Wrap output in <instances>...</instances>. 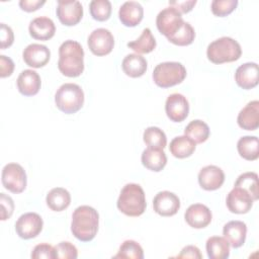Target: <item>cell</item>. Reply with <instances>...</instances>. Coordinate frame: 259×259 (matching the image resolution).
Returning a JSON list of instances; mask_svg holds the SVG:
<instances>
[{"mask_svg": "<svg viewBox=\"0 0 259 259\" xmlns=\"http://www.w3.org/2000/svg\"><path fill=\"white\" fill-rule=\"evenodd\" d=\"M99 214L89 205L78 206L72 214L71 232L76 239L82 242L93 240L97 234Z\"/></svg>", "mask_w": 259, "mask_h": 259, "instance_id": "6da1fadb", "label": "cell"}, {"mask_svg": "<svg viewBox=\"0 0 259 259\" xmlns=\"http://www.w3.org/2000/svg\"><path fill=\"white\" fill-rule=\"evenodd\" d=\"M59 71L67 77H78L84 71V51L72 39L65 40L59 48Z\"/></svg>", "mask_w": 259, "mask_h": 259, "instance_id": "7a4b0ae2", "label": "cell"}, {"mask_svg": "<svg viewBox=\"0 0 259 259\" xmlns=\"http://www.w3.org/2000/svg\"><path fill=\"white\" fill-rule=\"evenodd\" d=\"M117 208L128 217H139L146 210V196L144 189L137 183H127L121 189L117 202Z\"/></svg>", "mask_w": 259, "mask_h": 259, "instance_id": "3957f363", "label": "cell"}, {"mask_svg": "<svg viewBox=\"0 0 259 259\" xmlns=\"http://www.w3.org/2000/svg\"><path fill=\"white\" fill-rule=\"evenodd\" d=\"M242 49L240 44L232 37H220L207 46V59L213 64L230 63L240 59Z\"/></svg>", "mask_w": 259, "mask_h": 259, "instance_id": "277c9868", "label": "cell"}, {"mask_svg": "<svg viewBox=\"0 0 259 259\" xmlns=\"http://www.w3.org/2000/svg\"><path fill=\"white\" fill-rule=\"evenodd\" d=\"M55 103L64 113H75L80 110L84 104V92L77 84L65 83L57 90Z\"/></svg>", "mask_w": 259, "mask_h": 259, "instance_id": "5b68a950", "label": "cell"}, {"mask_svg": "<svg viewBox=\"0 0 259 259\" xmlns=\"http://www.w3.org/2000/svg\"><path fill=\"white\" fill-rule=\"evenodd\" d=\"M152 77L157 86L169 88L181 83L185 79L186 69L178 62H164L155 67Z\"/></svg>", "mask_w": 259, "mask_h": 259, "instance_id": "8992f818", "label": "cell"}, {"mask_svg": "<svg viewBox=\"0 0 259 259\" xmlns=\"http://www.w3.org/2000/svg\"><path fill=\"white\" fill-rule=\"evenodd\" d=\"M1 180L5 189L12 193L22 192L27 184L26 173L17 163H8L3 167Z\"/></svg>", "mask_w": 259, "mask_h": 259, "instance_id": "52a82bcc", "label": "cell"}, {"mask_svg": "<svg viewBox=\"0 0 259 259\" xmlns=\"http://www.w3.org/2000/svg\"><path fill=\"white\" fill-rule=\"evenodd\" d=\"M184 20L181 13L174 7H166L161 10L156 18V25L158 30L167 38L174 35L183 25Z\"/></svg>", "mask_w": 259, "mask_h": 259, "instance_id": "ba28073f", "label": "cell"}, {"mask_svg": "<svg viewBox=\"0 0 259 259\" xmlns=\"http://www.w3.org/2000/svg\"><path fill=\"white\" fill-rule=\"evenodd\" d=\"M44 222L36 212H26L21 214L15 223L16 234L24 240L35 238L42 230Z\"/></svg>", "mask_w": 259, "mask_h": 259, "instance_id": "9c48e42d", "label": "cell"}, {"mask_svg": "<svg viewBox=\"0 0 259 259\" xmlns=\"http://www.w3.org/2000/svg\"><path fill=\"white\" fill-rule=\"evenodd\" d=\"M89 50L95 56L108 55L114 46V37L106 28H96L88 36Z\"/></svg>", "mask_w": 259, "mask_h": 259, "instance_id": "30bf717a", "label": "cell"}, {"mask_svg": "<svg viewBox=\"0 0 259 259\" xmlns=\"http://www.w3.org/2000/svg\"><path fill=\"white\" fill-rule=\"evenodd\" d=\"M57 16L67 26L76 25L83 16V6L77 0H58Z\"/></svg>", "mask_w": 259, "mask_h": 259, "instance_id": "8fae6325", "label": "cell"}, {"mask_svg": "<svg viewBox=\"0 0 259 259\" xmlns=\"http://www.w3.org/2000/svg\"><path fill=\"white\" fill-rule=\"evenodd\" d=\"M165 111L170 120L181 122L187 117L189 112L188 100L180 93L170 94L166 99Z\"/></svg>", "mask_w": 259, "mask_h": 259, "instance_id": "7c38bea8", "label": "cell"}, {"mask_svg": "<svg viewBox=\"0 0 259 259\" xmlns=\"http://www.w3.org/2000/svg\"><path fill=\"white\" fill-rule=\"evenodd\" d=\"M153 207L162 217H172L180 208V199L173 192L167 190L160 191L153 199Z\"/></svg>", "mask_w": 259, "mask_h": 259, "instance_id": "4fadbf2b", "label": "cell"}, {"mask_svg": "<svg viewBox=\"0 0 259 259\" xmlns=\"http://www.w3.org/2000/svg\"><path fill=\"white\" fill-rule=\"evenodd\" d=\"M253 198L244 189L234 186L229 192L226 203L229 210L233 213H247L253 206Z\"/></svg>", "mask_w": 259, "mask_h": 259, "instance_id": "5bb4252c", "label": "cell"}, {"mask_svg": "<svg viewBox=\"0 0 259 259\" xmlns=\"http://www.w3.org/2000/svg\"><path fill=\"white\" fill-rule=\"evenodd\" d=\"M184 219L191 228L202 229L210 224L212 214L206 205L202 203H194L186 209Z\"/></svg>", "mask_w": 259, "mask_h": 259, "instance_id": "9a60e30c", "label": "cell"}, {"mask_svg": "<svg viewBox=\"0 0 259 259\" xmlns=\"http://www.w3.org/2000/svg\"><path fill=\"white\" fill-rule=\"evenodd\" d=\"M22 57L27 66L41 68L49 63L51 52L45 45L30 44L24 49Z\"/></svg>", "mask_w": 259, "mask_h": 259, "instance_id": "2e32d148", "label": "cell"}, {"mask_svg": "<svg viewBox=\"0 0 259 259\" xmlns=\"http://www.w3.org/2000/svg\"><path fill=\"white\" fill-rule=\"evenodd\" d=\"M198 183L204 190H217L225 181L224 171L214 165L203 167L198 173Z\"/></svg>", "mask_w": 259, "mask_h": 259, "instance_id": "e0dca14e", "label": "cell"}, {"mask_svg": "<svg viewBox=\"0 0 259 259\" xmlns=\"http://www.w3.org/2000/svg\"><path fill=\"white\" fill-rule=\"evenodd\" d=\"M235 81L243 89L249 90L257 86L259 81V68L254 62H248L240 67L235 72Z\"/></svg>", "mask_w": 259, "mask_h": 259, "instance_id": "ac0fdd59", "label": "cell"}, {"mask_svg": "<svg viewBox=\"0 0 259 259\" xmlns=\"http://www.w3.org/2000/svg\"><path fill=\"white\" fill-rule=\"evenodd\" d=\"M17 89L24 96H33L38 93L41 85L37 72L27 69L23 70L17 78Z\"/></svg>", "mask_w": 259, "mask_h": 259, "instance_id": "d6986e66", "label": "cell"}, {"mask_svg": "<svg viewBox=\"0 0 259 259\" xmlns=\"http://www.w3.org/2000/svg\"><path fill=\"white\" fill-rule=\"evenodd\" d=\"M144 8L137 1L124 2L118 11V17L121 23L128 27L137 26L143 19Z\"/></svg>", "mask_w": 259, "mask_h": 259, "instance_id": "ffe728a7", "label": "cell"}, {"mask_svg": "<svg viewBox=\"0 0 259 259\" xmlns=\"http://www.w3.org/2000/svg\"><path fill=\"white\" fill-rule=\"evenodd\" d=\"M237 122L240 127L246 131H255L259 126V101L253 100L241 109Z\"/></svg>", "mask_w": 259, "mask_h": 259, "instance_id": "44dd1931", "label": "cell"}, {"mask_svg": "<svg viewBox=\"0 0 259 259\" xmlns=\"http://www.w3.org/2000/svg\"><path fill=\"white\" fill-rule=\"evenodd\" d=\"M29 34L39 40H48L55 35L56 26L54 21L46 16H39L32 19L28 26Z\"/></svg>", "mask_w": 259, "mask_h": 259, "instance_id": "7402d4cb", "label": "cell"}, {"mask_svg": "<svg viewBox=\"0 0 259 259\" xmlns=\"http://www.w3.org/2000/svg\"><path fill=\"white\" fill-rule=\"evenodd\" d=\"M223 235L233 248H240L246 240L247 226L241 221H231L224 226Z\"/></svg>", "mask_w": 259, "mask_h": 259, "instance_id": "603a6c76", "label": "cell"}, {"mask_svg": "<svg viewBox=\"0 0 259 259\" xmlns=\"http://www.w3.org/2000/svg\"><path fill=\"white\" fill-rule=\"evenodd\" d=\"M142 164L149 170L159 172L167 164V157L163 149L148 147L142 153Z\"/></svg>", "mask_w": 259, "mask_h": 259, "instance_id": "cb8c5ba5", "label": "cell"}, {"mask_svg": "<svg viewBox=\"0 0 259 259\" xmlns=\"http://www.w3.org/2000/svg\"><path fill=\"white\" fill-rule=\"evenodd\" d=\"M147 60L139 54H130L124 57L121 63V68L125 75L132 78L143 76L147 71Z\"/></svg>", "mask_w": 259, "mask_h": 259, "instance_id": "d4e9b609", "label": "cell"}, {"mask_svg": "<svg viewBox=\"0 0 259 259\" xmlns=\"http://www.w3.org/2000/svg\"><path fill=\"white\" fill-rule=\"evenodd\" d=\"M48 206L54 211H62L71 203L69 191L63 187H55L49 191L46 197Z\"/></svg>", "mask_w": 259, "mask_h": 259, "instance_id": "484cf974", "label": "cell"}, {"mask_svg": "<svg viewBox=\"0 0 259 259\" xmlns=\"http://www.w3.org/2000/svg\"><path fill=\"white\" fill-rule=\"evenodd\" d=\"M205 248L209 259H226L230 256V244L225 237L212 236L208 238Z\"/></svg>", "mask_w": 259, "mask_h": 259, "instance_id": "4316f807", "label": "cell"}, {"mask_svg": "<svg viewBox=\"0 0 259 259\" xmlns=\"http://www.w3.org/2000/svg\"><path fill=\"white\" fill-rule=\"evenodd\" d=\"M239 155L248 161L257 160L259 157V140L255 136H245L237 143Z\"/></svg>", "mask_w": 259, "mask_h": 259, "instance_id": "83f0119b", "label": "cell"}, {"mask_svg": "<svg viewBox=\"0 0 259 259\" xmlns=\"http://www.w3.org/2000/svg\"><path fill=\"white\" fill-rule=\"evenodd\" d=\"M196 144L186 136H179L174 138L169 146L171 154L178 158L183 159L191 156L195 151Z\"/></svg>", "mask_w": 259, "mask_h": 259, "instance_id": "f1b7e54d", "label": "cell"}, {"mask_svg": "<svg viewBox=\"0 0 259 259\" xmlns=\"http://www.w3.org/2000/svg\"><path fill=\"white\" fill-rule=\"evenodd\" d=\"M184 134L195 144H201L208 139L209 127L204 121L200 119H194L186 125Z\"/></svg>", "mask_w": 259, "mask_h": 259, "instance_id": "f546056e", "label": "cell"}, {"mask_svg": "<svg viewBox=\"0 0 259 259\" xmlns=\"http://www.w3.org/2000/svg\"><path fill=\"white\" fill-rule=\"evenodd\" d=\"M127 47L135 51L137 54H148L156 48V39L151 32L150 28H145L139 38L134 41L127 42Z\"/></svg>", "mask_w": 259, "mask_h": 259, "instance_id": "4dcf8cb0", "label": "cell"}, {"mask_svg": "<svg viewBox=\"0 0 259 259\" xmlns=\"http://www.w3.org/2000/svg\"><path fill=\"white\" fill-rule=\"evenodd\" d=\"M236 187H240L246 190L253 200H257L259 198V191H258V175L255 172H245L241 174L236 182Z\"/></svg>", "mask_w": 259, "mask_h": 259, "instance_id": "1f68e13d", "label": "cell"}, {"mask_svg": "<svg viewBox=\"0 0 259 259\" xmlns=\"http://www.w3.org/2000/svg\"><path fill=\"white\" fill-rule=\"evenodd\" d=\"M143 140L148 147L164 149L167 145L165 133L157 126H149L144 131Z\"/></svg>", "mask_w": 259, "mask_h": 259, "instance_id": "d6a6232c", "label": "cell"}, {"mask_svg": "<svg viewBox=\"0 0 259 259\" xmlns=\"http://www.w3.org/2000/svg\"><path fill=\"white\" fill-rule=\"evenodd\" d=\"M113 258L143 259L144 251L138 242H136L134 240H126L120 245L117 254L114 255Z\"/></svg>", "mask_w": 259, "mask_h": 259, "instance_id": "836d02e7", "label": "cell"}, {"mask_svg": "<svg viewBox=\"0 0 259 259\" xmlns=\"http://www.w3.org/2000/svg\"><path fill=\"white\" fill-rule=\"evenodd\" d=\"M90 14L97 21H105L111 14V3L108 0H92L89 4Z\"/></svg>", "mask_w": 259, "mask_h": 259, "instance_id": "e575fe53", "label": "cell"}, {"mask_svg": "<svg viewBox=\"0 0 259 259\" xmlns=\"http://www.w3.org/2000/svg\"><path fill=\"white\" fill-rule=\"evenodd\" d=\"M194 37H195L194 28L191 26L190 23L184 21L180 29L174 35L169 37L168 40L176 46L183 47V46H188L192 44L194 40Z\"/></svg>", "mask_w": 259, "mask_h": 259, "instance_id": "d590c367", "label": "cell"}, {"mask_svg": "<svg viewBox=\"0 0 259 259\" xmlns=\"http://www.w3.org/2000/svg\"><path fill=\"white\" fill-rule=\"evenodd\" d=\"M238 5V0H213L211 2V11L214 15L224 17L232 13Z\"/></svg>", "mask_w": 259, "mask_h": 259, "instance_id": "8d00e7d4", "label": "cell"}, {"mask_svg": "<svg viewBox=\"0 0 259 259\" xmlns=\"http://www.w3.org/2000/svg\"><path fill=\"white\" fill-rule=\"evenodd\" d=\"M56 258L59 259H76L78 257L77 248L70 242H61L55 246Z\"/></svg>", "mask_w": 259, "mask_h": 259, "instance_id": "74e56055", "label": "cell"}, {"mask_svg": "<svg viewBox=\"0 0 259 259\" xmlns=\"http://www.w3.org/2000/svg\"><path fill=\"white\" fill-rule=\"evenodd\" d=\"M31 258L33 259H54L56 258V253H55V247H53L50 244L42 243L36 245L32 252H31Z\"/></svg>", "mask_w": 259, "mask_h": 259, "instance_id": "f35d334b", "label": "cell"}, {"mask_svg": "<svg viewBox=\"0 0 259 259\" xmlns=\"http://www.w3.org/2000/svg\"><path fill=\"white\" fill-rule=\"evenodd\" d=\"M0 209H1V221H6L9 219L14 210L13 199L6 195L5 193H0Z\"/></svg>", "mask_w": 259, "mask_h": 259, "instance_id": "ab89813d", "label": "cell"}, {"mask_svg": "<svg viewBox=\"0 0 259 259\" xmlns=\"http://www.w3.org/2000/svg\"><path fill=\"white\" fill-rule=\"evenodd\" d=\"M0 34H1V36H0L1 50L9 48L14 41V33H13V30L11 29V27L6 25L5 23H1L0 24Z\"/></svg>", "mask_w": 259, "mask_h": 259, "instance_id": "60d3db41", "label": "cell"}, {"mask_svg": "<svg viewBox=\"0 0 259 259\" xmlns=\"http://www.w3.org/2000/svg\"><path fill=\"white\" fill-rule=\"evenodd\" d=\"M14 70L13 61L4 55L0 56V76L1 78L9 77Z\"/></svg>", "mask_w": 259, "mask_h": 259, "instance_id": "b9f144b4", "label": "cell"}, {"mask_svg": "<svg viewBox=\"0 0 259 259\" xmlns=\"http://www.w3.org/2000/svg\"><path fill=\"white\" fill-rule=\"evenodd\" d=\"M196 4V0H187V1H169V5L174 7L177 11L182 13H188L192 10L194 5Z\"/></svg>", "mask_w": 259, "mask_h": 259, "instance_id": "7bdbcfd3", "label": "cell"}, {"mask_svg": "<svg viewBox=\"0 0 259 259\" xmlns=\"http://www.w3.org/2000/svg\"><path fill=\"white\" fill-rule=\"evenodd\" d=\"M177 258H197V259H201L202 255L199 251V249L196 246L193 245H188L186 247H184L180 254L177 255Z\"/></svg>", "mask_w": 259, "mask_h": 259, "instance_id": "ee69618b", "label": "cell"}, {"mask_svg": "<svg viewBox=\"0 0 259 259\" xmlns=\"http://www.w3.org/2000/svg\"><path fill=\"white\" fill-rule=\"evenodd\" d=\"M46 3V0H20L19 6L26 12H32L40 8Z\"/></svg>", "mask_w": 259, "mask_h": 259, "instance_id": "f6af8a7d", "label": "cell"}]
</instances>
